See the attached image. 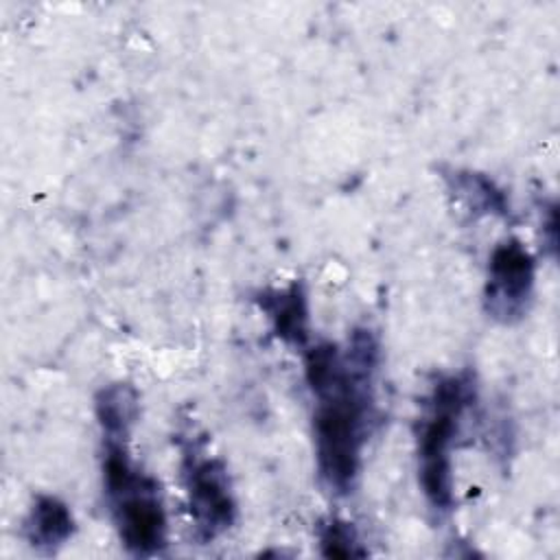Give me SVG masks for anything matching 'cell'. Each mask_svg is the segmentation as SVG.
I'll return each mask as SVG.
<instances>
[{
  "label": "cell",
  "mask_w": 560,
  "mask_h": 560,
  "mask_svg": "<svg viewBox=\"0 0 560 560\" xmlns=\"http://www.w3.org/2000/svg\"><path fill=\"white\" fill-rule=\"evenodd\" d=\"M534 287V260L518 241L501 243L490 256L486 302L488 311L510 322L521 317Z\"/></svg>",
  "instance_id": "5b68a950"
},
{
  "label": "cell",
  "mask_w": 560,
  "mask_h": 560,
  "mask_svg": "<svg viewBox=\"0 0 560 560\" xmlns=\"http://www.w3.org/2000/svg\"><path fill=\"white\" fill-rule=\"evenodd\" d=\"M103 472L122 545L136 556L162 551L166 545V514L155 481L131 468L122 446L112 442Z\"/></svg>",
  "instance_id": "7a4b0ae2"
},
{
  "label": "cell",
  "mask_w": 560,
  "mask_h": 560,
  "mask_svg": "<svg viewBox=\"0 0 560 560\" xmlns=\"http://www.w3.org/2000/svg\"><path fill=\"white\" fill-rule=\"evenodd\" d=\"M186 488L188 510L203 540H212L234 523L236 505L221 462L195 459L186 470Z\"/></svg>",
  "instance_id": "277c9868"
},
{
  "label": "cell",
  "mask_w": 560,
  "mask_h": 560,
  "mask_svg": "<svg viewBox=\"0 0 560 560\" xmlns=\"http://www.w3.org/2000/svg\"><path fill=\"white\" fill-rule=\"evenodd\" d=\"M319 545H322V553L326 558H352V556H363L365 553L359 547L354 529L348 523L337 521V518L328 521L322 527Z\"/></svg>",
  "instance_id": "9c48e42d"
},
{
  "label": "cell",
  "mask_w": 560,
  "mask_h": 560,
  "mask_svg": "<svg viewBox=\"0 0 560 560\" xmlns=\"http://www.w3.org/2000/svg\"><path fill=\"white\" fill-rule=\"evenodd\" d=\"M96 411L101 418V424L105 427L109 438H122L133 420L136 411V398L133 392L125 385H114L109 389H103L96 402Z\"/></svg>",
  "instance_id": "ba28073f"
},
{
  "label": "cell",
  "mask_w": 560,
  "mask_h": 560,
  "mask_svg": "<svg viewBox=\"0 0 560 560\" xmlns=\"http://www.w3.org/2000/svg\"><path fill=\"white\" fill-rule=\"evenodd\" d=\"M28 540L39 549H55L63 545L72 534V514L55 497H42L28 516Z\"/></svg>",
  "instance_id": "8992f818"
},
{
  "label": "cell",
  "mask_w": 560,
  "mask_h": 560,
  "mask_svg": "<svg viewBox=\"0 0 560 560\" xmlns=\"http://www.w3.org/2000/svg\"><path fill=\"white\" fill-rule=\"evenodd\" d=\"M262 306L269 311L273 319V330L280 339L289 343H304L306 341V298L298 284L289 287L287 291H276L262 300Z\"/></svg>",
  "instance_id": "52a82bcc"
},
{
  "label": "cell",
  "mask_w": 560,
  "mask_h": 560,
  "mask_svg": "<svg viewBox=\"0 0 560 560\" xmlns=\"http://www.w3.org/2000/svg\"><path fill=\"white\" fill-rule=\"evenodd\" d=\"M468 398L470 383L466 378L451 376L440 381L433 389L429 411L418 438L422 490L429 503L438 510H448L453 501L451 444Z\"/></svg>",
  "instance_id": "3957f363"
},
{
  "label": "cell",
  "mask_w": 560,
  "mask_h": 560,
  "mask_svg": "<svg viewBox=\"0 0 560 560\" xmlns=\"http://www.w3.org/2000/svg\"><path fill=\"white\" fill-rule=\"evenodd\" d=\"M352 363L339 357L337 348L322 343L306 354V378L319 398L315 411L317 466L324 481L348 492L361 462L368 422L370 374L376 363V343L370 332L357 335Z\"/></svg>",
  "instance_id": "6da1fadb"
}]
</instances>
